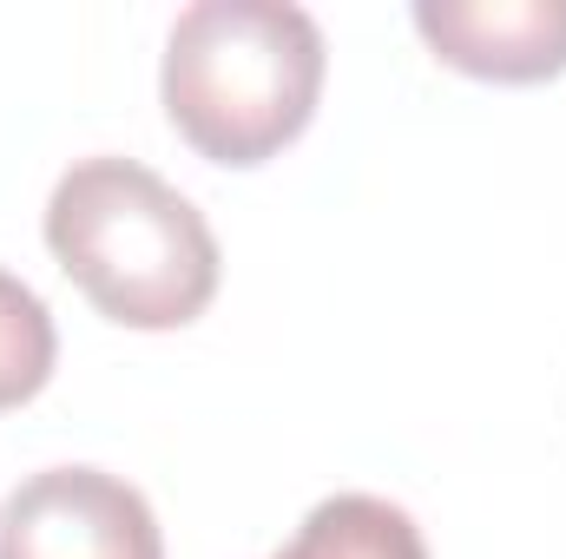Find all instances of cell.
I'll list each match as a JSON object with an SVG mask.
<instances>
[{"instance_id": "cell-6", "label": "cell", "mask_w": 566, "mask_h": 559, "mask_svg": "<svg viewBox=\"0 0 566 559\" xmlns=\"http://www.w3.org/2000/svg\"><path fill=\"white\" fill-rule=\"evenodd\" d=\"M53 356H60L53 309L20 277L0 271V409L33 402L46 389V376H53Z\"/></svg>"}, {"instance_id": "cell-3", "label": "cell", "mask_w": 566, "mask_h": 559, "mask_svg": "<svg viewBox=\"0 0 566 559\" xmlns=\"http://www.w3.org/2000/svg\"><path fill=\"white\" fill-rule=\"evenodd\" d=\"M0 559H165V534L133 481L40 467L0 500Z\"/></svg>"}, {"instance_id": "cell-5", "label": "cell", "mask_w": 566, "mask_h": 559, "mask_svg": "<svg viewBox=\"0 0 566 559\" xmlns=\"http://www.w3.org/2000/svg\"><path fill=\"white\" fill-rule=\"evenodd\" d=\"M271 559H428L422 527L376 494H329Z\"/></svg>"}, {"instance_id": "cell-4", "label": "cell", "mask_w": 566, "mask_h": 559, "mask_svg": "<svg viewBox=\"0 0 566 559\" xmlns=\"http://www.w3.org/2000/svg\"><path fill=\"white\" fill-rule=\"evenodd\" d=\"M416 33L434 60L494 86H534L566 66V0H416Z\"/></svg>"}, {"instance_id": "cell-2", "label": "cell", "mask_w": 566, "mask_h": 559, "mask_svg": "<svg viewBox=\"0 0 566 559\" xmlns=\"http://www.w3.org/2000/svg\"><path fill=\"white\" fill-rule=\"evenodd\" d=\"M323 66V27L303 7L198 0L165 40L158 99L178 139L211 165H264L310 126Z\"/></svg>"}, {"instance_id": "cell-1", "label": "cell", "mask_w": 566, "mask_h": 559, "mask_svg": "<svg viewBox=\"0 0 566 559\" xmlns=\"http://www.w3.org/2000/svg\"><path fill=\"white\" fill-rule=\"evenodd\" d=\"M46 251L106 323L185 329L218 296V238L205 211L139 158H80L46 198Z\"/></svg>"}]
</instances>
